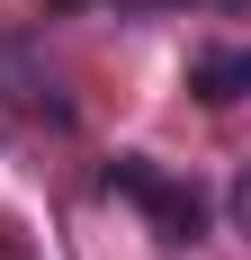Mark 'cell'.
<instances>
[{
  "mask_svg": "<svg viewBox=\"0 0 251 260\" xmlns=\"http://www.w3.org/2000/svg\"><path fill=\"white\" fill-rule=\"evenodd\" d=\"M108 188L135 198V207L162 224V242H198V224H206V198L189 180H171L162 161H144V153H117V161H108Z\"/></svg>",
  "mask_w": 251,
  "mask_h": 260,
  "instance_id": "obj_1",
  "label": "cell"
},
{
  "mask_svg": "<svg viewBox=\"0 0 251 260\" xmlns=\"http://www.w3.org/2000/svg\"><path fill=\"white\" fill-rule=\"evenodd\" d=\"M189 90H198L206 108H233V99H251V45H206L198 63H189Z\"/></svg>",
  "mask_w": 251,
  "mask_h": 260,
  "instance_id": "obj_2",
  "label": "cell"
},
{
  "mask_svg": "<svg viewBox=\"0 0 251 260\" xmlns=\"http://www.w3.org/2000/svg\"><path fill=\"white\" fill-rule=\"evenodd\" d=\"M225 215H233V234H251V161L233 171V188H225Z\"/></svg>",
  "mask_w": 251,
  "mask_h": 260,
  "instance_id": "obj_3",
  "label": "cell"
},
{
  "mask_svg": "<svg viewBox=\"0 0 251 260\" xmlns=\"http://www.w3.org/2000/svg\"><path fill=\"white\" fill-rule=\"evenodd\" d=\"M117 9H162V0H117Z\"/></svg>",
  "mask_w": 251,
  "mask_h": 260,
  "instance_id": "obj_4",
  "label": "cell"
}]
</instances>
